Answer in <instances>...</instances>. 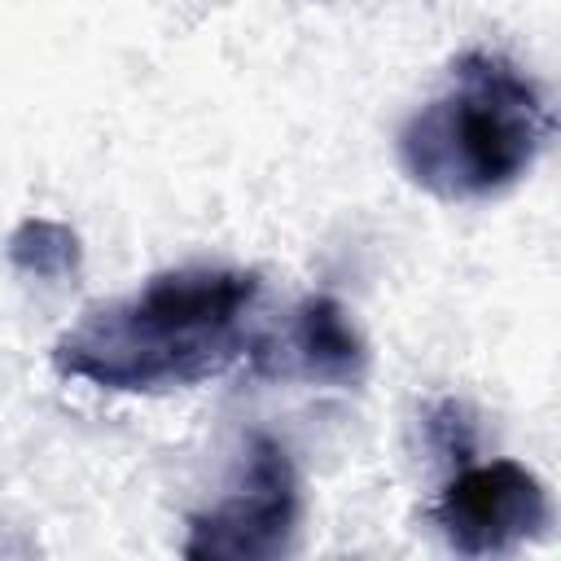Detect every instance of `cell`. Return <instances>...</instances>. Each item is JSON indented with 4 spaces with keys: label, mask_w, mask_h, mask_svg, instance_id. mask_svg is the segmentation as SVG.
Listing matches in <instances>:
<instances>
[{
    "label": "cell",
    "mask_w": 561,
    "mask_h": 561,
    "mask_svg": "<svg viewBox=\"0 0 561 561\" xmlns=\"http://www.w3.org/2000/svg\"><path fill=\"white\" fill-rule=\"evenodd\" d=\"M298 526V473L289 451L250 434L228 495L188 522L184 557H276Z\"/></svg>",
    "instance_id": "3"
},
{
    "label": "cell",
    "mask_w": 561,
    "mask_h": 561,
    "mask_svg": "<svg viewBox=\"0 0 561 561\" xmlns=\"http://www.w3.org/2000/svg\"><path fill=\"white\" fill-rule=\"evenodd\" d=\"M552 136L539 88L500 53L451 61L447 88L399 131V167L443 202H473L517 184Z\"/></svg>",
    "instance_id": "2"
},
{
    "label": "cell",
    "mask_w": 561,
    "mask_h": 561,
    "mask_svg": "<svg viewBox=\"0 0 561 561\" xmlns=\"http://www.w3.org/2000/svg\"><path fill=\"white\" fill-rule=\"evenodd\" d=\"M254 298V272H162L140 294L92 307L75 329H66L53 346V364L101 390H184L250 355L245 311Z\"/></svg>",
    "instance_id": "1"
},
{
    "label": "cell",
    "mask_w": 561,
    "mask_h": 561,
    "mask_svg": "<svg viewBox=\"0 0 561 561\" xmlns=\"http://www.w3.org/2000/svg\"><path fill=\"white\" fill-rule=\"evenodd\" d=\"M434 526L460 557L508 552L552 526V500L526 465L491 460L447 482L434 504Z\"/></svg>",
    "instance_id": "4"
},
{
    "label": "cell",
    "mask_w": 561,
    "mask_h": 561,
    "mask_svg": "<svg viewBox=\"0 0 561 561\" xmlns=\"http://www.w3.org/2000/svg\"><path fill=\"white\" fill-rule=\"evenodd\" d=\"M9 259L18 272L39 276V280H61L79 267V241L66 224H48V219H26L13 237H9Z\"/></svg>",
    "instance_id": "6"
},
{
    "label": "cell",
    "mask_w": 561,
    "mask_h": 561,
    "mask_svg": "<svg viewBox=\"0 0 561 561\" xmlns=\"http://www.w3.org/2000/svg\"><path fill=\"white\" fill-rule=\"evenodd\" d=\"M285 364L289 373L320 381V386H355L368 368V351L351 324V316L342 311V302L333 298H307L294 311V324L285 333Z\"/></svg>",
    "instance_id": "5"
}]
</instances>
